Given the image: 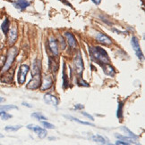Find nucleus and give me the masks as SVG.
<instances>
[{
  "label": "nucleus",
  "mask_w": 145,
  "mask_h": 145,
  "mask_svg": "<svg viewBox=\"0 0 145 145\" xmlns=\"http://www.w3.org/2000/svg\"><path fill=\"white\" fill-rule=\"evenodd\" d=\"M91 51L92 56L95 58V60L99 62L100 64L101 63H103V64L109 63V55L103 48L99 47V46H96V47L91 48Z\"/></svg>",
  "instance_id": "obj_1"
},
{
  "label": "nucleus",
  "mask_w": 145,
  "mask_h": 145,
  "mask_svg": "<svg viewBox=\"0 0 145 145\" xmlns=\"http://www.w3.org/2000/svg\"><path fill=\"white\" fill-rule=\"evenodd\" d=\"M17 53H18L17 49L15 48V47H13V48H11L9 50L8 54H7V57H6V61H5V64H4V67L2 69L3 71H6L9 70L10 67L13 64V62H14V61L15 59V56H16Z\"/></svg>",
  "instance_id": "obj_2"
},
{
  "label": "nucleus",
  "mask_w": 145,
  "mask_h": 145,
  "mask_svg": "<svg viewBox=\"0 0 145 145\" xmlns=\"http://www.w3.org/2000/svg\"><path fill=\"white\" fill-rule=\"evenodd\" d=\"M30 71V67L26 64H22L19 68V71H18V76H17V80L18 83L20 85L24 84L25 79L28 75V72Z\"/></svg>",
  "instance_id": "obj_3"
},
{
  "label": "nucleus",
  "mask_w": 145,
  "mask_h": 145,
  "mask_svg": "<svg viewBox=\"0 0 145 145\" xmlns=\"http://www.w3.org/2000/svg\"><path fill=\"white\" fill-rule=\"evenodd\" d=\"M131 45L133 46L134 52H135V54L138 57L139 60H142L143 59V54H142V52L141 50V46H140V44H139V40L136 37H133L131 39Z\"/></svg>",
  "instance_id": "obj_4"
},
{
  "label": "nucleus",
  "mask_w": 145,
  "mask_h": 145,
  "mask_svg": "<svg viewBox=\"0 0 145 145\" xmlns=\"http://www.w3.org/2000/svg\"><path fill=\"white\" fill-rule=\"evenodd\" d=\"M27 128L29 130H31V131L35 132V133L38 135V136H39L40 138H41V139L45 138L47 136V135H48V132H47L46 129L41 128L40 127H39V125H33V124L28 125Z\"/></svg>",
  "instance_id": "obj_5"
},
{
  "label": "nucleus",
  "mask_w": 145,
  "mask_h": 145,
  "mask_svg": "<svg viewBox=\"0 0 145 145\" xmlns=\"http://www.w3.org/2000/svg\"><path fill=\"white\" fill-rule=\"evenodd\" d=\"M40 82H41L40 74L32 76V78L30 79V81L27 85V88H28V89H30V90H35V89H37V88L40 87Z\"/></svg>",
  "instance_id": "obj_6"
},
{
  "label": "nucleus",
  "mask_w": 145,
  "mask_h": 145,
  "mask_svg": "<svg viewBox=\"0 0 145 145\" xmlns=\"http://www.w3.org/2000/svg\"><path fill=\"white\" fill-rule=\"evenodd\" d=\"M74 66H75V71L79 75H81L83 71V58H81V53H78L77 56H75L74 58Z\"/></svg>",
  "instance_id": "obj_7"
},
{
  "label": "nucleus",
  "mask_w": 145,
  "mask_h": 145,
  "mask_svg": "<svg viewBox=\"0 0 145 145\" xmlns=\"http://www.w3.org/2000/svg\"><path fill=\"white\" fill-rule=\"evenodd\" d=\"M48 46H49V49L51 50V52L55 55H58V40H56L53 36L49 37Z\"/></svg>",
  "instance_id": "obj_8"
},
{
  "label": "nucleus",
  "mask_w": 145,
  "mask_h": 145,
  "mask_svg": "<svg viewBox=\"0 0 145 145\" xmlns=\"http://www.w3.org/2000/svg\"><path fill=\"white\" fill-rule=\"evenodd\" d=\"M44 102L47 104H50L52 106H56L59 103L58 99L50 93H46L45 95H44Z\"/></svg>",
  "instance_id": "obj_9"
},
{
  "label": "nucleus",
  "mask_w": 145,
  "mask_h": 145,
  "mask_svg": "<svg viewBox=\"0 0 145 145\" xmlns=\"http://www.w3.org/2000/svg\"><path fill=\"white\" fill-rule=\"evenodd\" d=\"M40 85H41V87H40L41 91H46V90L49 89V88L51 87L52 85H53L52 78L49 77V76H46V77H44L42 84H40Z\"/></svg>",
  "instance_id": "obj_10"
},
{
  "label": "nucleus",
  "mask_w": 145,
  "mask_h": 145,
  "mask_svg": "<svg viewBox=\"0 0 145 145\" xmlns=\"http://www.w3.org/2000/svg\"><path fill=\"white\" fill-rule=\"evenodd\" d=\"M9 35H8V44L9 45H14L17 39V29L15 26L12 27L10 30L8 31Z\"/></svg>",
  "instance_id": "obj_11"
},
{
  "label": "nucleus",
  "mask_w": 145,
  "mask_h": 145,
  "mask_svg": "<svg viewBox=\"0 0 145 145\" xmlns=\"http://www.w3.org/2000/svg\"><path fill=\"white\" fill-rule=\"evenodd\" d=\"M96 39L101 44H105V45H111L113 43L111 39L107 35L103 33H97L96 34Z\"/></svg>",
  "instance_id": "obj_12"
},
{
  "label": "nucleus",
  "mask_w": 145,
  "mask_h": 145,
  "mask_svg": "<svg viewBox=\"0 0 145 145\" xmlns=\"http://www.w3.org/2000/svg\"><path fill=\"white\" fill-rule=\"evenodd\" d=\"M14 5L15 8L19 9L20 11H23L30 5V2L28 0H16L15 2H14Z\"/></svg>",
  "instance_id": "obj_13"
},
{
  "label": "nucleus",
  "mask_w": 145,
  "mask_h": 145,
  "mask_svg": "<svg viewBox=\"0 0 145 145\" xmlns=\"http://www.w3.org/2000/svg\"><path fill=\"white\" fill-rule=\"evenodd\" d=\"M65 37H66V39L67 40V43H68V45L70 47L72 48H76L77 46V42H76V39H75V37L72 34V33H69V32H66L65 34Z\"/></svg>",
  "instance_id": "obj_14"
},
{
  "label": "nucleus",
  "mask_w": 145,
  "mask_h": 145,
  "mask_svg": "<svg viewBox=\"0 0 145 145\" xmlns=\"http://www.w3.org/2000/svg\"><path fill=\"white\" fill-rule=\"evenodd\" d=\"M91 139L92 141H94L95 142H99V143H101V144H109V139H107L106 137L100 135H93L91 137Z\"/></svg>",
  "instance_id": "obj_15"
},
{
  "label": "nucleus",
  "mask_w": 145,
  "mask_h": 145,
  "mask_svg": "<svg viewBox=\"0 0 145 145\" xmlns=\"http://www.w3.org/2000/svg\"><path fill=\"white\" fill-rule=\"evenodd\" d=\"M40 69H41V65H40V61L36 59L33 63H32V71H31V73H32V76L40 74Z\"/></svg>",
  "instance_id": "obj_16"
},
{
  "label": "nucleus",
  "mask_w": 145,
  "mask_h": 145,
  "mask_svg": "<svg viewBox=\"0 0 145 145\" xmlns=\"http://www.w3.org/2000/svg\"><path fill=\"white\" fill-rule=\"evenodd\" d=\"M9 27H10V22L8 20V18H5V21L3 22L2 25H1V29L3 31V33L5 35H6L8 33V31H9Z\"/></svg>",
  "instance_id": "obj_17"
},
{
  "label": "nucleus",
  "mask_w": 145,
  "mask_h": 145,
  "mask_svg": "<svg viewBox=\"0 0 145 145\" xmlns=\"http://www.w3.org/2000/svg\"><path fill=\"white\" fill-rule=\"evenodd\" d=\"M65 118H68V119H72L73 121H74V122H77V123H79V124H81V125H91V127H95V125H93V124H91L90 122H86V121H81L80 119H78V118H74V117H72V116H66V115H65L64 116Z\"/></svg>",
  "instance_id": "obj_18"
},
{
  "label": "nucleus",
  "mask_w": 145,
  "mask_h": 145,
  "mask_svg": "<svg viewBox=\"0 0 145 145\" xmlns=\"http://www.w3.org/2000/svg\"><path fill=\"white\" fill-rule=\"evenodd\" d=\"M104 73L113 77V76L115 75V70L109 63H107V64H105V67H104Z\"/></svg>",
  "instance_id": "obj_19"
},
{
  "label": "nucleus",
  "mask_w": 145,
  "mask_h": 145,
  "mask_svg": "<svg viewBox=\"0 0 145 145\" xmlns=\"http://www.w3.org/2000/svg\"><path fill=\"white\" fill-rule=\"evenodd\" d=\"M121 130H122L123 132H124V133L127 135V136H128V137H130V138H132V139L137 140L138 138H139V136L136 135L134 133H133V132H132L130 129H128L127 127H121Z\"/></svg>",
  "instance_id": "obj_20"
},
{
  "label": "nucleus",
  "mask_w": 145,
  "mask_h": 145,
  "mask_svg": "<svg viewBox=\"0 0 145 145\" xmlns=\"http://www.w3.org/2000/svg\"><path fill=\"white\" fill-rule=\"evenodd\" d=\"M123 109H124V102H119L118 107H117V117L118 119L123 118Z\"/></svg>",
  "instance_id": "obj_21"
},
{
  "label": "nucleus",
  "mask_w": 145,
  "mask_h": 145,
  "mask_svg": "<svg viewBox=\"0 0 145 145\" xmlns=\"http://www.w3.org/2000/svg\"><path fill=\"white\" fill-rule=\"evenodd\" d=\"M115 136L117 138V139H119V140H122V141H124V142H126L128 144L134 143V140H132V138H130V137H128V136H124V135H117V134H116Z\"/></svg>",
  "instance_id": "obj_22"
},
{
  "label": "nucleus",
  "mask_w": 145,
  "mask_h": 145,
  "mask_svg": "<svg viewBox=\"0 0 145 145\" xmlns=\"http://www.w3.org/2000/svg\"><path fill=\"white\" fill-rule=\"evenodd\" d=\"M63 66H64L63 67V85H64L65 88H66L68 86V82H67V76L66 73V64L64 63Z\"/></svg>",
  "instance_id": "obj_23"
},
{
  "label": "nucleus",
  "mask_w": 145,
  "mask_h": 145,
  "mask_svg": "<svg viewBox=\"0 0 145 145\" xmlns=\"http://www.w3.org/2000/svg\"><path fill=\"white\" fill-rule=\"evenodd\" d=\"M22 127V125H7V127H5V130L7 132H16Z\"/></svg>",
  "instance_id": "obj_24"
},
{
  "label": "nucleus",
  "mask_w": 145,
  "mask_h": 145,
  "mask_svg": "<svg viewBox=\"0 0 145 145\" xmlns=\"http://www.w3.org/2000/svg\"><path fill=\"white\" fill-rule=\"evenodd\" d=\"M32 116L33 118H37L38 120H48V118L44 116V115H42L41 113H39V112H35V113H32Z\"/></svg>",
  "instance_id": "obj_25"
},
{
  "label": "nucleus",
  "mask_w": 145,
  "mask_h": 145,
  "mask_svg": "<svg viewBox=\"0 0 145 145\" xmlns=\"http://www.w3.org/2000/svg\"><path fill=\"white\" fill-rule=\"evenodd\" d=\"M18 108L15 105H5L0 106V110H17Z\"/></svg>",
  "instance_id": "obj_26"
},
{
  "label": "nucleus",
  "mask_w": 145,
  "mask_h": 145,
  "mask_svg": "<svg viewBox=\"0 0 145 145\" xmlns=\"http://www.w3.org/2000/svg\"><path fill=\"white\" fill-rule=\"evenodd\" d=\"M41 124L43 125V127H46V128H48V129H54V128H55V125H52V124H50V123H48V122L42 121Z\"/></svg>",
  "instance_id": "obj_27"
},
{
  "label": "nucleus",
  "mask_w": 145,
  "mask_h": 145,
  "mask_svg": "<svg viewBox=\"0 0 145 145\" xmlns=\"http://www.w3.org/2000/svg\"><path fill=\"white\" fill-rule=\"evenodd\" d=\"M1 117V118H2V120H7V119H9V118H12V115H9V114H7L5 111H4V113L3 114L0 116Z\"/></svg>",
  "instance_id": "obj_28"
},
{
  "label": "nucleus",
  "mask_w": 145,
  "mask_h": 145,
  "mask_svg": "<svg viewBox=\"0 0 145 145\" xmlns=\"http://www.w3.org/2000/svg\"><path fill=\"white\" fill-rule=\"evenodd\" d=\"M81 114H83L84 117H86V118H89V119H91V121H93L94 120V118L91 116V115H90V114H88V113L87 112H85V111H81Z\"/></svg>",
  "instance_id": "obj_29"
},
{
  "label": "nucleus",
  "mask_w": 145,
  "mask_h": 145,
  "mask_svg": "<svg viewBox=\"0 0 145 145\" xmlns=\"http://www.w3.org/2000/svg\"><path fill=\"white\" fill-rule=\"evenodd\" d=\"M79 85H80V86H86V87H89V86H90V85L88 84V83H86V82H85L83 79H80V81H79Z\"/></svg>",
  "instance_id": "obj_30"
},
{
  "label": "nucleus",
  "mask_w": 145,
  "mask_h": 145,
  "mask_svg": "<svg viewBox=\"0 0 145 145\" xmlns=\"http://www.w3.org/2000/svg\"><path fill=\"white\" fill-rule=\"evenodd\" d=\"M74 109L75 110H83V109H84V106L83 104H75Z\"/></svg>",
  "instance_id": "obj_31"
},
{
  "label": "nucleus",
  "mask_w": 145,
  "mask_h": 145,
  "mask_svg": "<svg viewBox=\"0 0 145 145\" xmlns=\"http://www.w3.org/2000/svg\"><path fill=\"white\" fill-rule=\"evenodd\" d=\"M116 144H121V145H128V143L126 142H124L122 140H118L116 142Z\"/></svg>",
  "instance_id": "obj_32"
},
{
  "label": "nucleus",
  "mask_w": 145,
  "mask_h": 145,
  "mask_svg": "<svg viewBox=\"0 0 145 145\" xmlns=\"http://www.w3.org/2000/svg\"><path fill=\"white\" fill-rule=\"evenodd\" d=\"M60 40H61L60 42H61V46H62V48H63V49H65V48H66V44H65V42H64V39H63L61 37H60Z\"/></svg>",
  "instance_id": "obj_33"
},
{
  "label": "nucleus",
  "mask_w": 145,
  "mask_h": 145,
  "mask_svg": "<svg viewBox=\"0 0 145 145\" xmlns=\"http://www.w3.org/2000/svg\"><path fill=\"white\" fill-rule=\"evenodd\" d=\"M22 104H23V106H26V107H28V108H32V105L30 104V103H25V102H23Z\"/></svg>",
  "instance_id": "obj_34"
},
{
  "label": "nucleus",
  "mask_w": 145,
  "mask_h": 145,
  "mask_svg": "<svg viewBox=\"0 0 145 145\" xmlns=\"http://www.w3.org/2000/svg\"><path fill=\"white\" fill-rule=\"evenodd\" d=\"M91 1L95 4V5H99L100 2H101V0H91Z\"/></svg>",
  "instance_id": "obj_35"
},
{
  "label": "nucleus",
  "mask_w": 145,
  "mask_h": 145,
  "mask_svg": "<svg viewBox=\"0 0 145 145\" xmlns=\"http://www.w3.org/2000/svg\"><path fill=\"white\" fill-rule=\"evenodd\" d=\"M3 102H5V99L2 98V97H0V103H3Z\"/></svg>",
  "instance_id": "obj_36"
},
{
  "label": "nucleus",
  "mask_w": 145,
  "mask_h": 145,
  "mask_svg": "<svg viewBox=\"0 0 145 145\" xmlns=\"http://www.w3.org/2000/svg\"><path fill=\"white\" fill-rule=\"evenodd\" d=\"M4 111H5V110H2V111H0V116H1V115L3 114V113H4Z\"/></svg>",
  "instance_id": "obj_37"
},
{
  "label": "nucleus",
  "mask_w": 145,
  "mask_h": 145,
  "mask_svg": "<svg viewBox=\"0 0 145 145\" xmlns=\"http://www.w3.org/2000/svg\"><path fill=\"white\" fill-rule=\"evenodd\" d=\"M4 137V135H0V138H3Z\"/></svg>",
  "instance_id": "obj_38"
}]
</instances>
